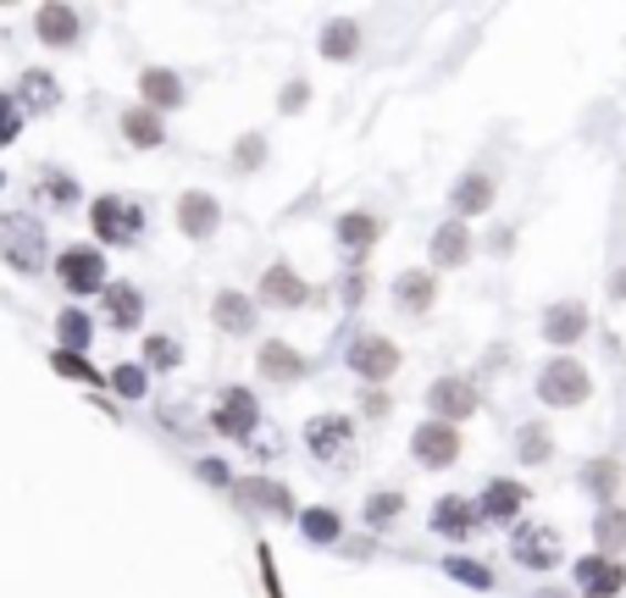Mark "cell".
Returning <instances> with one entry per match:
<instances>
[{"label":"cell","instance_id":"3957f363","mask_svg":"<svg viewBox=\"0 0 626 598\" xmlns=\"http://www.w3.org/2000/svg\"><path fill=\"white\" fill-rule=\"evenodd\" d=\"M538 405H549V410H576V405H587V394H593V377H587V366L576 360V355H549L543 366H538Z\"/></svg>","mask_w":626,"mask_h":598},{"label":"cell","instance_id":"5b68a950","mask_svg":"<svg viewBox=\"0 0 626 598\" xmlns=\"http://www.w3.org/2000/svg\"><path fill=\"white\" fill-rule=\"evenodd\" d=\"M56 283H62L73 300H101V288L112 283L106 250H101V244H67V250L56 255Z\"/></svg>","mask_w":626,"mask_h":598},{"label":"cell","instance_id":"1f68e13d","mask_svg":"<svg viewBox=\"0 0 626 598\" xmlns=\"http://www.w3.org/2000/svg\"><path fill=\"white\" fill-rule=\"evenodd\" d=\"M51 371L56 377H67V382H84L90 388V399L112 416V399H106V371L90 360V355H67V349H51Z\"/></svg>","mask_w":626,"mask_h":598},{"label":"cell","instance_id":"83f0119b","mask_svg":"<svg viewBox=\"0 0 626 598\" xmlns=\"http://www.w3.org/2000/svg\"><path fill=\"white\" fill-rule=\"evenodd\" d=\"M361 51H366V29H361L355 18H333V23H322V34H316V56H322V62L349 67V62H361Z\"/></svg>","mask_w":626,"mask_h":598},{"label":"cell","instance_id":"cb8c5ba5","mask_svg":"<svg viewBox=\"0 0 626 598\" xmlns=\"http://www.w3.org/2000/svg\"><path fill=\"white\" fill-rule=\"evenodd\" d=\"M427 532H432V537H444V543H471L482 526H477V510H471V499H460V493H444V499H432V510H427Z\"/></svg>","mask_w":626,"mask_h":598},{"label":"cell","instance_id":"7c38bea8","mask_svg":"<svg viewBox=\"0 0 626 598\" xmlns=\"http://www.w3.org/2000/svg\"><path fill=\"white\" fill-rule=\"evenodd\" d=\"M383 239V217L377 211H338L333 217V244H338V261L344 266H366V255L377 250Z\"/></svg>","mask_w":626,"mask_h":598},{"label":"cell","instance_id":"f1b7e54d","mask_svg":"<svg viewBox=\"0 0 626 598\" xmlns=\"http://www.w3.org/2000/svg\"><path fill=\"white\" fill-rule=\"evenodd\" d=\"M34 200L51 206V217H73V211L84 206V183H79L67 167H40V178H34Z\"/></svg>","mask_w":626,"mask_h":598},{"label":"cell","instance_id":"5bb4252c","mask_svg":"<svg viewBox=\"0 0 626 598\" xmlns=\"http://www.w3.org/2000/svg\"><path fill=\"white\" fill-rule=\"evenodd\" d=\"M460 427H449V421H421L416 432H410V460L421 465V471H449V465H460Z\"/></svg>","mask_w":626,"mask_h":598},{"label":"cell","instance_id":"277c9868","mask_svg":"<svg viewBox=\"0 0 626 598\" xmlns=\"http://www.w3.org/2000/svg\"><path fill=\"white\" fill-rule=\"evenodd\" d=\"M206 427L217 432V438H228V443H255V432H261V399L250 394V388H222L217 394V405H211V416H206Z\"/></svg>","mask_w":626,"mask_h":598},{"label":"cell","instance_id":"f907efd6","mask_svg":"<svg viewBox=\"0 0 626 598\" xmlns=\"http://www.w3.org/2000/svg\"><path fill=\"white\" fill-rule=\"evenodd\" d=\"M538 598H571V592H560V587H538Z\"/></svg>","mask_w":626,"mask_h":598},{"label":"cell","instance_id":"d4e9b609","mask_svg":"<svg viewBox=\"0 0 626 598\" xmlns=\"http://www.w3.org/2000/svg\"><path fill=\"white\" fill-rule=\"evenodd\" d=\"M466 261H471V228L444 217L427 239V272H460Z\"/></svg>","mask_w":626,"mask_h":598},{"label":"cell","instance_id":"d590c367","mask_svg":"<svg viewBox=\"0 0 626 598\" xmlns=\"http://www.w3.org/2000/svg\"><path fill=\"white\" fill-rule=\"evenodd\" d=\"M620 548H626V510H620V504H604V510L593 515V554L620 559Z\"/></svg>","mask_w":626,"mask_h":598},{"label":"cell","instance_id":"9a60e30c","mask_svg":"<svg viewBox=\"0 0 626 598\" xmlns=\"http://www.w3.org/2000/svg\"><path fill=\"white\" fill-rule=\"evenodd\" d=\"M471 510H477V526H515L521 510H526V482H515V476H488L482 493L471 499Z\"/></svg>","mask_w":626,"mask_h":598},{"label":"cell","instance_id":"9c48e42d","mask_svg":"<svg viewBox=\"0 0 626 598\" xmlns=\"http://www.w3.org/2000/svg\"><path fill=\"white\" fill-rule=\"evenodd\" d=\"M173 222H178V233H184L189 244H211V239L222 233L228 211H222V200H217L211 189H184V195L173 200Z\"/></svg>","mask_w":626,"mask_h":598},{"label":"cell","instance_id":"ac0fdd59","mask_svg":"<svg viewBox=\"0 0 626 598\" xmlns=\"http://www.w3.org/2000/svg\"><path fill=\"white\" fill-rule=\"evenodd\" d=\"M228 493H233L239 510H250V515H278V521H294V515H300L289 482H272V476H233Z\"/></svg>","mask_w":626,"mask_h":598},{"label":"cell","instance_id":"bcb514c9","mask_svg":"<svg viewBox=\"0 0 626 598\" xmlns=\"http://www.w3.org/2000/svg\"><path fill=\"white\" fill-rule=\"evenodd\" d=\"M156 416H161V427H167V432H178V438H195V410H189V405H161Z\"/></svg>","mask_w":626,"mask_h":598},{"label":"cell","instance_id":"f6af8a7d","mask_svg":"<svg viewBox=\"0 0 626 598\" xmlns=\"http://www.w3.org/2000/svg\"><path fill=\"white\" fill-rule=\"evenodd\" d=\"M305 106H311V84H305V78H289V90L278 95V112H283V117H300Z\"/></svg>","mask_w":626,"mask_h":598},{"label":"cell","instance_id":"e575fe53","mask_svg":"<svg viewBox=\"0 0 626 598\" xmlns=\"http://www.w3.org/2000/svg\"><path fill=\"white\" fill-rule=\"evenodd\" d=\"M405 487H377V493H366V504H361V521L372 526V532H388L399 515H405Z\"/></svg>","mask_w":626,"mask_h":598},{"label":"cell","instance_id":"4316f807","mask_svg":"<svg viewBox=\"0 0 626 598\" xmlns=\"http://www.w3.org/2000/svg\"><path fill=\"white\" fill-rule=\"evenodd\" d=\"M12 101H18L23 117H56V112H62V84H56L51 67H29V73L18 78Z\"/></svg>","mask_w":626,"mask_h":598},{"label":"cell","instance_id":"f35d334b","mask_svg":"<svg viewBox=\"0 0 626 598\" xmlns=\"http://www.w3.org/2000/svg\"><path fill=\"white\" fill-rule=\"evenodd\" d=\"M139 366H145V371H178V366H184V344H178L173 333H150V338L139 344Z\"/></svg>","mask_w":626,"mask_h":598},{"label":"cell","instance_id":"484cf974","mask_svg":"<svg viewBox=\"0 0 626 598\" xmlns=\"http://www.w3.org/2000/svg\"><path fill=\"white\" fill-rule=\"evenodd\" d=\"M211 327L228 333V338H255L261 305H255L250 294H239V288H217V300H211Z\"/></svg>","mask_w":626,"mask_h":598},{"label":"cell","instance_id":"8fae6325","mask_svg":"<svg viewBox=\"0 0 626 598\" xmlns=\"http://www.w3.org/2000/svg\"><path fill=\"white\" fill-rule=\"evenodd\" d=\"M261 311H305L311 300H316V288L289 266V261H272L267 272H261V283H255V294H250Z\"/></svg>","mask_w":626,"mask_h":598},{"label":"cell","instance_id":"6da1fadb","mask_svg":"<svg viewBox=\"0 0 626 598\" xmlns=\"http://www.w3.org/2000/svg\"><path fill=\"white\" fill-rule=\"evenodd\" d=\"M90 228H95L101 250H139L150 239V206L134 195H95Z\"/></svg>","mask_w":626,"mask_h":598},{"label":"cell","instance_id":"4dcf8cb0","mask_svg":"<svg viewBox=\"0 0 626 598\" xmlns=\"http://www.w3.org/2000/svg\"><path fill=\"white\" fill-rule=\"evenodd\" d=\"M117 134H123V145H134V150H161L173 134H167V117H156L150 106H123L117 112Z\"/></svg>","mask_w":626,"mask_h":598},{"label":"cell","instance_id":"52a82bcc","mask_svg":"<svg viewBox=\"0 0 626 598\" xmlns=\"http://www.w3.org/2000/svg\"><path fill=\"white\" fill-rule=\"evenodd\" d=\"M421 399H427L432 421H449V427H460V421H471V416L482 410V388H477L471 377H460V371H444V377H432Z\"/></svg>","mask_w":626,"mask_h":598},{"label":"cell","instance_id":"2e32d148","mask_svg":"<svg viewBox=\"0 0 626 598\" xmlns=\"http://www.w3.org/2000/svg\"><path fill=\"white\" fill-rule=\"evenodd\" d=\"M510 559L521 570H554L565 559V543L554 526H532V521H515L510 526Z\"/></svg>","mask_w":626,"mask_h":598},{"label":"cell","instance_id":"d6a6232c","mask_svg":"<svg viewBox=\"0 0 626 598\" xmlns=\"http://www.w3.org/2000/svg\"><path fill=\"white\" fill-rule=\"evenodd\" d=\"M294 526H300V537H305L311 548H338V543H344V515H338L333 504H311V510H300Z\"/></svg>","mask_w":626,"mask_h":598},{"label":"cell","instance_id":"c3c4849f","mask_svg":"<svg viewBox=\"0 0 626 598\" xmlns=\"http://www.w3.org/2000/svg\"><path fill=\"white\" fill-rule=\"evenodd\" d=\"M388 410H394L388 388H366V394H361V416H366V421H383Z\"/></svg>","mask_w":626,"mask_h":598},{"label":"cell","instance_id":"ba28073f","mask_svg":"<svg viewBox=\"0 0 626 598\" xmlns=\"http://www.w3.org/2000/svg\"><path fill=\"white\" fill-rule=\"evenodd\" d=\"M349 449H355V416L322 410V416L305 421V454H311L316 465H344Z\"/></svg>","mask_w":626,"mask_h":598},{"label":"cell","instance_id":"8992f818","mask_svg":"<svg viewBox=\"0 0 626 598\" xmlns=\"http://www.w3.org/2000/svg\"><path fill=\"white\" fill-rule=\"evenodd\" d=\"M344 366H349L366 388H383V382L405 366V355H399V344H394L388 333H355V338L344 344Z\"/></svg>","mask_w":626,"mask_h":598},{"label":"cell","instance_id":"7402d4cb","mask_svg":"<svg viewBox=\"0 0 626 598\" xmlns=\"http://www.w3.org/2000/svg\"><path fill=\"white\" fill-rule=\"evenodd\" d=\"M139 106H150L156 117L184 112V106H189V84H184V73H173V67H139Z\"/></svg>","mask_w":626,"mask_h":598},{"label":"cell","instance_id":"ffe728a7","mask_svg":"<svg viewBox=\"0 0 626 598\" xmlns=\"http://www.w3.org/2000/svg\"><path fill=\"white\" fill-rule=\"evenodd\" d=\"M145 311H150V300H145V288H139V283L112 277V283L101 288V316H106V327H112V333H139Z\"/></svg>","mask_w":626,"mask_h":598},{"label":"cell","instance_id":"ab89813d","mask_svg":"<svg viewBox=\"0 0 626 598\" xmlns=\"http://www.w3.org/2000/svg\"><path fill=\"white\" fill-rule=\"evenodd\" d=\"M267 156H272L267 134H261V128H250V134L233 145V161H228V167H233V178H250V172H261V167H267Z\"/></svg>","mask_w":626,"mask_h":598},{"label":"cell","instance_id":"7a4b0ae2","mask_svg":"<svg viewBox=\"0 0 626 598\" xmlns=\"http://www.w3.org/2000/svg\"><path fill=\"white\" fill-rule=\"evenodd\" d=\"M0 261L18 277H40L51 261V233L40 211H0Z\"/></svg>","mask_w":626,"mask_h":598},{"label":"cell","instance_id":"b9f144b4","mask_svg":"<svg viewBox=\"0 0 626 598\" xmlns=\"http://www.w3.org/2000/svg\"><path fill=\"white\" fill-rule=\"evenodd\" d=\"M366 294H372L366 266H344V272H338V305H344V311H361V305H366Z\"/></svg>","mask_w":626,"mask_h":598},{"label":"cell","instance_id":"603a6c76","mask_svg":"<svg viewBox=\"0 0 626 598\" xmlns=\"http://www.w3.org/2000/svg\"><path fill=\"white\" fill-rule=\"evenodd\" d=\"M388 294H394V311H399V316H416V322H421V316L438 305V272L405 266V272H394Z\"/></svg>","mask_w":626,"mask_h":598},{"label":"cell","instance_id":"74e56055","mask_svg":"<svg viewBox=\"0 0 626 598\" xmlns=\"http://www.w3.org/2000/svg\"><path fill=\"white\" fill-rule=\"evenodd\" d=\"M449 581H460V587H471V592H493L499 587V576L482 565V559H471V554H444V565H438Z\"/></svg>","mask_w":626,"mask_h":598},{"label":"cell","instance_id":"44dd1931","mask_svg":"<svg viewBox=\"0 0 626 598\" xmlns=\"http://www.w3.org/2000/svg\"><path fill=\"white\" fill-rule=\"evenodd\" d=\"M576 592L582 598H620L626 592V559H609V554H582L576 570H571Z\"/></svg>","mask_w":626,"mask_h":598},{"label":"cell","instance_id":"e0dca14e","mask_svg":"<svg viewBox=\"0 0 626 598\" xmlns=\"http://www.w3.org/2000/svg\"><path fill=\"white\" fill-rule=\"evenodd\" d=\"M84 34H90V18L79 7H67V0H51V7L34 12V40L45 51H79Z\"/></svg>","mask_w":626,"mask_h":598},{"label":"cell","instance_id":"30bf717a","mask_svg":"<svg viewBox=\"0 0 626 598\" xmlns=\"http://www.w3.org/2000/svg\"><path fill=\"white\" fill-rule=\"evenodd\" d=\"M493 200H499V167H488V161L466 167V172L449 183V211H455V222H466V217H488Z\"/></svg>","mask_w":626,"mask_h":598},{"label":"cell","instance_id":"8d00e7d4","mask_svg":"<svg viewBox=\"0 0 626 598\" xmlns=\"http://www.w3.org/2000/svg\"><path fill=\"white\" fill-rule=\"evenodd\" d=\"M515 460L521 465H549L554 460V432L543 421H521L515 427Z\"/></svg>","mask_w":626,"mask_h":598},{"label":"cell","instance_id":"836d02e7","mask_svg":"<svg viewBox=\"0 0 626 598\" xmlns=\"http://www.w3.org/2000/svg\"><path fill=\"white\" fill-rule=\"evenodd\" d=\"M56 349H67V355H90L95 349V316L84 305H62L56 311Z\"/></svg>","mask_w":626,"mask_h":598},{"label":"cell","instance_id":"60d3db41","mask_svg":"<svg viewBox=\"0 0 626 598\" xmlns=\"http://www.w3.org/2000/svg\"><path fill=\"white\" fill-rule=\"evenodd\" d=\"M106 394H117V399H145V394H150V371H145L139 360H123V366L106 371Z\"/></svg>","mask_w":626,"mask_h":598},{"label":"cell","instance_id":"f546056e","mask_svg":"<svg viewBox=\"0 0 626 598\" xmlns=\"http://www.w3.org/2000/svg\"><path fill=\"white\" fill-rule=\"evenodd\" d=\"M620 482H626V465H620L615 454H593V460H582V465H576V487H582L598 510H604V504H615Z\"/></svg>","mask_w":626,"mask_h":598},{"label":"cell","instance_id":"7bdbcfd3","mask_svg":"<svg viewBox=\"0 0 626 598\" xmlns=\"http://www.w3.org/2000/svg\"><path fill=\"white\" fill-rule=\"evenodd\" d=\"M23 123H29V117L18 112V101H12L7 90H0V150H7V145H18V139H23Z\"/></svg>","mask_w":626,"mask_h":598},{"label":"cell","instance_id":"d6986e66","mask_svg":"<svg viewBox=\"0 0 626 598\" xmlns=\"http://www.w3.org/2000/svg\"><path fill=\"white\" fill-rule=\"evenodd\" d=\"M587 327H593V316H587L582 300H554V305L538 316V333H543L549 349H576V344L587 338Z\"/></svg>","mask_w":626,"mask_h":598},{"label":"cell","instance_id":"816d5d0a","mask_svg":"<svg viewBox=\"0 0 626 598\" xmlns=\"http://www.w3.org/2000/svg\"><path fill=\"white\" fill-rule=\"evenodd\" d=\"M0 189H7V167H0Z\"/></svg>","mask_w":626,"mask_h":598},{"label":"cell","instance_id":"4fadbf2b","mask_svg":"<svg viewBox=\"0 0 626 598\" xmlns=\"http://www.w3.org/2000/svg\"><path fill=\"white\" fill-rule=\"evenodd\" d=\"M311 371H316V366H311V355H305V349H294L289 338H267V344L255 349V377H261V382H272V388H300Z\"/></svg>","mask_w":626,"mask_h":598},{"label":"cell","instance_id":"ee69618b","mask_svg":"<svg viewBox=\"0 0 626 598\" xmlns=\"http://www.w3.org/2000/svg\"><path fill=\"white\" fill-rule=\"evenodd\" d=\"M195 476H200L206 487H217V493L233 487V465H228L222 454H200V460H195Z\"/></svg>","mask_w":626,"mask_h":598},{"label":"cell","instance_id":"7dc6e473","mask_svg":"<svg viewBox=\"0 0 626 598\" xmlns=\"http://www.w3.org/2000/svg\"><path fill=\"white\" fill-rule=\"evenodd\" d=\"M255 565H261V587L272 598H283V581H278V559H272V543H255Z\"/></svg>","mask_w":626,"mask_h":598},{"label":"cell","instance_id":"681fc988","mask_svg":"<svg viewBox=\"0 0 626 598\" xmlns=\"http://www.w3.org/2000/svg\"><path fill=\"white\" fill-rule=\"evenodd\" d=\"M609 300H615V305H626V266L609 277Z\"/></svg>","mask_w":626,"mask_h":598}]
</instances>
